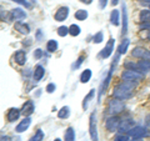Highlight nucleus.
Returning <instances> with one entry per match:
<instances>
[{
    "label": "nucleus",
    "instance_id": "f257e3e1",
    "mask_svg": "<svg viewBox=\"0 0 150 141\" xmlns=\"http://www.w3.org/2000/svg\"><path fill=\"white\" fill-rule=\"evenodd\" d=\"M137 87L135 81H121L114 87L112 90V96L119 100H128L133 96V91Z\"/></svg>",
    "mask_w": 150,
    "mask_h": 141
},
{
    "label": "nucleus",
    "instance_id": "f03ea898",
    "mask_svg": "<svg viewBox=\"0 0 150 141\" xmlns=\"http://www.w3.org/2000/svg\"><path fill=\"white\" fill-rule=\"evenodd\" d=\"M119 58H120V54L116 51V55L114 56V60H112V63L110 65V69H109V73H108V76L106 79L104 80V81L101 82V85H100V91H99V101L101 100V96H103V94L105 92V90L108 89V86H109V84L111 81V78H112V73H114V70L116 68V65H118V61H119Z\"/></svg>",
    "mask_w": 150,
    "mask_h": 141
},
{
    "label": "nucleus",
    "instance_id": "7ed1b4c3",
    "mask_svg": "<svg viewBox=\"0 0 150 141\" xmlns=\"http://www.w3.org/2000/svg\"><path fill=\"white\" fill-rule=\"evenodd\" d=\"M125 110V102L119 99H111L108 102V114H110V116H116L121 114Z\"/></svg>",
    "mask_w": 150,
    "mask_h": 141
},
{
    "label": "nucleus",
    "instance_id": "20e7f679",
    "mask_svg": "<svg viewBox=\"0 0 150 141\" xmlns=\"http://www.w3.org/2000/svg\"><path fill=\"white\" fill-rule=\"evenodd\" d=\"M120 78L123 81H140L145 78V74L137 71V70H129V69H125L123 73H121Z\"/></svg>",
    "mask_w": 150,
    "mask_h": 141
},
{
    "label": "nucleus",
    "instance_id": "39448f33",
    "mask_svg": "<svg viewBox=\"0 0 150 141\" xmlns=\"http://www.w3.org/2000/svg\"><path fill=\"white\" fill-rule=\"evenodd\" d=\"M120 124H121V119L118 115L116 116H109L105 121V128L109 133H115V131L119 130Z\"/></svg>",
    "mask_w": 150,
    "mask_h": 141
},
{
    "label": "nucleus",
    "instance_id": "423d86ee",
    "mask_svg": "<svg viewBox=\"0 0 150 141\" xmlns=\"http://www.w3.org/2000/svg\"><path fill=\"white\" fill-rule=\"evenodd\" d=\"M89 134H90L91 141H99L98 136V128H96V116L95 112H91L89 116Z\"/></svg>",
    "mask_w": 150,
    "mask_h": 141
},
{
    "label": "nucleus",
    "instance_id": "0eeeda50",
    "mask_svg": "<svg viewBox=\"0 0 150 141\" xmlns=\"http://www.w3.org/2000/svg\"><path fill=\"white\" fill-rule=\"evenodd\" d=\"M128 135L129 137L131 139H143V137H146V136L149 135L148 130L145 128H142V126H135V128H133L130 131H128Z\"/></svg>",
    "mask_w": 150,
    "mask_h": 141
},
{
    "label": "nucleus",
    "instance_id": "6e6552de",
    "mask_svg": "<svg viewBox=\"0 0 150 141\" xmlns=\"http://www.w3.org/2000/svg\"><path fill=\"white\" fill-rule=\"evenodd\" d=\"M131 56L140 60H150V51L145 48H142V46H138V48H134L131 50Z\"/></svg>",
    "mask_w": 150,
    "mask_h": 141
},
{
    "label": "nucleus",
    "instance_id": "1a4fd4ad",
    "mask_svg": "<svg viewBox=\"0 0 150 141\" xmlns=\"http://www.w3.org/2000/svg\"><path fill=\"white\" fill-rule=\"evenodd\" d=\"M114 44H115V40L112 39V37H110L109 41H108L106 45H105V48L103 49L99 54V56L101 59H108L112 54V51H114Z\"/></svg>",
    "mask_w": 150,
    "mask_h": 141
},
{
    "label": "nucleus",
    "instance_id": "9d476101",
    "mask_svg": "<svg viewBox=\"0 0 150 141\" xmlns=\"http://www.w3.org/2000/svg\"><path fill=\"white\" fill-rule=\"evenodd\" d=\"M68 16H69V8L68 6H60V8H58V10H56L55 14H54L55 21H59V23L65 21L68 19Z\"/></svg>",
    "mask_w": 150,
    "mask_h": 141
},
{
    "label": "nucleus",
    "instance_id": "9b49d317",
    "mask_svg": "<svg viewBox=\"0 0 150 141\" xmlns=\"http://www.w3.org/2000/svg\"><path fill=\"white\" fill-rule=\"evenodd\" d=\"M133 128H135L134 120H131V119H125V120H121L119 131H120V134H128V131H130Z\"/></svg>",
    "mask_w": 150,
    "mask_h": 141
},
{
    "label": "nucleus",
    "instance_id": "f8f14e48",
    "mask_svg": "<svg viewBox=\"0 0 150 141\" xmlns=\"http://www.w3.org/2000/svg\"><path fill=\"white\" fill-rule=\"evenodd\" d=\"M21 115H24V117H30V115L34 112L35 107H34V102L31 100H28L24 102V105L21 106Z\"/></svg>",
    "mask_w": 150,
    "mask_h": 141
},
{
    "label": "nucleus",
    "instance_id": "ddd939ff",
    "mask_svg": "<svg viewBox=\"0 0 150 141\" xmlns=\"http://www.w3.org/2000/svg\"><path fill=\"white\" fill-rule=\"evenodd\" d=\"M21 115V110L16 109V107H10L6 112V120L9 123H15V121L20 117Z\"/></svg>",
    "mask_w": 150,
    "mask_h": 141
},
{
    "label": "nucleus",
    "instance_id": "4468645a",
    "mask_svg": "<svg viewBox=\"0 0 150 141\" xmlns=\"http://www.w3.org/2000/svg\"><path fill=\"white\" fill-rule=\"evenodd\" d=\"M30 125H31V119L30 117H24V119L18 124V126L15 128V131L18 134H21V133H24V131H26L28 129H29Z\"/></svg>",
    "mask_w": 150,
    "mask_h": 141
},
{
    "label": "nucleus",
    "instance_id": "2eb2a0df",
    "mask_svg": "<svg viewBox=\"0 0 150 141\" xmlns=\"http://www.w3.org/2000/svg\"><path fill=\"white\" fill-rule=\"evenodd\" d=\"M14 60H15V63L18 65H20V66L25 65V63H26V53L24 50L15 51V54H14Z\"/></svg>",
    "mask_w": 150,
    "mask_h": 141
},
{
    "label": "nucleus",
    "instance_id": "dca6fc26",
    "mask_svg": "<svg viewBox=\"0 0 150 141\" xmlns=\"http://www.w3.org/2000/svg\"><path fill=\"white\" fill-rule=\"evenodd\" d=\"M14 29H15L18 32H20L23 35H28L30 32V27L25 23H21V21H16L14 24Z\"/></svg>",
    "mask_w": 150,
    "mask_h": 141
},
{
    "label": "nucleus",
    "instance_id": "f3484780",
    "mask_svg": "<svg viewBox=\"0 0 150 141\" xmlns=\"http://www.w3.org/2000/svg\"><path fill=\"white\" fill-rule=\"evenodd\" d=\"M10 16L13 20H23L26 18V13L20 8H15L10 11Z\"/></svg>",
    "mask_w": 150,
    "mask_h": 141
},
{
    "label": "nucleus",
    "instance_id": "a211bd4d",
    "mask_svg": "<svg viewBox=\"0 0 150 141\" xmlns=\"http://www.w3.org/2000/svg\"><path fill=\"white\" fill-rule=\"evenodd\" d=\"M44 75H45V69L41 66V65H36L34 73H33V79H34V81L35 82L40 81V80L44 78Z\"/></svg>",
    "mask_w": 150,
    "mask_h": 141
},
{
    "label": "nucleus",
    "instance_id": "6ab92c4d",
    "mask_svg": "<svg viewBox=\"0 0 150 141\" xmlns=\"http://www.w3.org/2000/svg\"><path fill=\"white\" fill-rule=\"evenodd\" d=\"M110 23H111V25H114V26H119L120 25V11L119 10L114 9V10L111 11V14H110Z\"/></svg>",
    "mask_w": 150,
    "mask_h": 141
},
{
    "label": "nucleus",
    "instance_id": "aec40b11",
    "mask_svg": "<svg viewBox=\"0 0 150 141\" xmlns=\"http://www.w3.org/2000/svg\"><path fill=\"white\" fill-rule=\"evenodd\" d=\"M121 11H123V31H121V34L125 35L126 32H128V13H126V6L125 4H123V6H121Z\"/></svg>",
    "mask_w": 150,
    "mask_h": 141
},
{
    "label": "nucleus",
    "instance_id": "412c9836",
    "mask_svg": "<svg viewBox=\"0 0 150 141\" xmlns=\"http://www.w3.org/2000/svg\"><path fill=\"white\" fill-rule=\"evenodd\" d=\"M129 44H130V40L128 39V37H125V39H123V41L120 43V45L118 46V53L120 55H124L126 51H128V48H129Z\"/></svg>",
    "mask_w": 150,
    "mask_h": 141
},
{
    "label": "nucleus",
    "instance_id": "4be33fe9",
    "mask_svg": "<svg viewBox=\"0 0 150 141\" xmlns=\"http://www.w3.org/2000/svg\"><path fill=\"white\" fill-rule=\"evenodd\" d=\"M138 65L143 74L150 73V60H140V61H138Z\"/></svg>",
    "mask_w": 150,
    "mask_h": 141
},
{
    "label": "nucleus",
    "instance_id": "5701e85b",
    "mask_svg": "<svg viewBox=\"0 0 150 141\" xmlns=\"http://www.w3.org/2000/svg\"><path fill=\"white\" fill-rule=\"evenodd\" d=\"M64 141H75V131L71 126L65 130L64 133Z\"/></svg>",
    "mask_w": 150,
    "mask_h": 141
},
{
    "label": "nucleus",
    "instance_id": "b1692460",
    "mask_svg": "<svg viewBox=\"0 0 150 141\" xmlns=\"http://www.w3.org/2000/svg\"><path fill=\"white\" fill-rule=\"evenodd\" d=\"M91 75H93L91 70L90 69H85L80 75V82H83V84L89 82L90 81V79H91Z\"/></svg>",
    "mask_w": 150,
    "mask_h": 141
},
{
    "label": "nucleus",
    "instance_id": "393cba45",
    "mask_svg": "<svg viewBox=\"0 0 150 141\" xmlns=\"http://www.w3.org/2000/svg\"><path fill=\"white\" fill-rule=\"evenodd\" d=\"M139 20L140 23H148L150 21V10L149 9H143L139 14Z\"/></svg>",
    "mask_w": 150,
    "mask_h": 141
},
{
    "label": "nucleus",
    "instance_id": "a878e982",
    "mask_svg": "<svg viewBox=\"0 0 150 141\" xmlns=\"http://www.w3.org/2000/svg\"><path fill=\"white\" fill-rule=\"evenodd\" d=\"M94 95H95V89H91V90L89 91L88 95L84 97V101H83V109H84V110H86V109H88L89 102H90V100L94 97Z\"/></svg>",
    "mask_w": 150,
    "mask_h": 141
},
{
    "label": "nucleus",
    "instance_id": "bb28decb",
    "mask_svg": "<svg viewBox=\"0 0 150 141\" xmlns=\"http://www.w3.org/2000/svg\"><path fill=\"white\" fill-rule=\"evenodd\" d=\"M70 116V107L69 106H63L62 109L58 111V117L59 119H68Z\"/></svg>",
    "mask_w": 150,
    "mask_h": 141
},
{
    "label": "nucleus",
    "instance_id": "cd10ccee",
    "mask_svg": "<svg viewBox=\"0 0 150 141\" xmlns=\"http://www.w3.org/2000/svg\"><path fill=\"white\" fill-rule=\"evenodd\" d=\"M43 140H44V131L41 129H38L29 141H43Z\"/></svg>",
    "mask_w": 150,
    "mask_h": 141
},
{
    "label": "nucleus",
    "instance_id": "c85d7f7f",
    "mask_svg": "<svg viewBox=\"0 0 150 141\" xmlns=\"http://www.w3.org/2000/svg\"><path fill=\"white\" fill-rule=\"evenodd\" d=\"M80 32H81V29H80V26L79 25L71 24L69 26V34L71 36H78V35H80Z\"/></svg>",
    "mask_w": 150,
    "mask_h": 141
},
{
    "label": "nucleus",
    "instance_id": "c756f323",
    "mask_svg": "<svg viewBox=\"0 0 150 141\" xmlns=\"http://www.w3.org/2000/svg\"><path fill=\"white\" fill-rule=\"evenodd\" d=\"M88 18V11L84 10V9H79L78 11H75V19L79 21H83L85 20V19Z\"/></svg>",
    "mask_w": 150,
    "mask_h": 141
},
{
    "label": "nucleus",
    "instance_id": "7c9ffc66",
    "mask_svg": "<svg viewBox=\"0 0 150 141\" xmlns=\"http://www.w3.org/2000/svg\"><path fill=\"white\" fill-rule=\"evenodd\" d=\"M46 50H48L49 53H55V51L58 50V41L49 40L48 43H46Z\"/></svg>",
    "mask_w": 150,
    "mask_h": 141
},
{
    "label": "nucleus",
    "instance_id": "2f4dec72",
    "mask_svg": "<svg viewBox=\"0 0 150 141\" xmlns=\"http://www.w3.org/2000/svg\"><path fill=\"white\" fill-rule=\"evenodd\" d=\"M56 32H58V35H59V36L64 37V36H67V35L69 34V27H68V26H65V25H62V26H59V27H58Z\"/></svg>",
    "mask_w": 150,
    "mask_h": 141
},
{
    "label": "nucleus",
    "instance_id": "473e14b6",
    "mask_svg": "<svg viewBox=\"0 0 150 141\" xmlns=\"http://www.w3.org/2000/svg\"><path fill=\"white\" fill-rule=\"evenodd\" d=\"M129 135L128 134H118L115 135V137L112 139V141H129Z\"/></svg>",
    "mask_w": 150,
    "mask_h": 141
},
{
    "label": "nucleus",
    "instance_id": "72a5a7b5",
    "mask_svg": "<svg viewBox=\"0 0 150 141\" xmlns=\"http://www.w3.org/2000/svg\"><path fill=\"white\" fill-rule=\"evenodd\" d=\"M103 40H104V35H103L101 31L96 32V34L94 35V37H93V43H95V44H100Z\"/></svg>",
    "mask_w": 150,
    "mask_h": 141
},
{
    "label": "nucleus",
    "instance_id": "f704fd0d",
    "mask_svg": "<svg viewBox=\"0 0 150 141\" xmlns=\"http://www.w3.org/2000/svg\"><path fill=\"white\" fill-rule=\"evenodd\" d=\"M84 59H85V58H84L83 55H81V56H79V58H78V60H76V63H74V64L71 65V69H73V70H74V69H78V68H79V66H80V65L83 64Z\"/></svg>",
    "mask_w": 150,
    "mask_h": 141
},
{
    "label": "nucleus",
    "instance_id": "c9c22d12",
    "mask_svg": "<svg viewBox=\"0 0 150 141\" xmlns=\"http://www.w3.org/2000/svg\"><path fill=\"white\" fill-rule=\"evenodd\" d=\"M140 30H146V31H150V21L148 23H142V24L139 25Z\"/></svg>",
    "mask_w": 150,
    "mask_h": 141
},
{
    "label": "nucleus",
    "instance_id": "e433bc0d",
    "mask_svg": "<svg viewBox=\"0 0 150 141\" xmlns=\"http://www.w3.org/2000/svg\"><path fill=\"white\" fill-rule=\"evenodd\" d=\"M55 89H56V86H55V84H53V82H50V84H48V86H46V92H49V94H51V92H54V91H55Z\"/></svg>",
    "mask_w": 150,
    "mask_h": 141
},
{
    "label": "nucleus",
    "instance_id": "4c0bfd02",
    "mask_svg": "<svg viewBox=\"0 0 150 141\" xmlns=\"http://www.w3.org/2000/svg\"><path fill=\"white\" fill-rule=\"evenodd\" d=\"M43 50H41V49H36L35 51H34V58L35 59H40L41 58V56H43Z\"/></svg>",
    "mask_w": 150,
    "mask_h": 141
},
{
    "label": "nucleus",
    "instance_id": "58836bf2",
    "mask_svg": "<svg viewBox=\"0 0 150 141\" xmlns=\"http://www.w3.org/2000/svg\"><path fill=\"white\" fill-rule=\"evenodd\" d=\"M13 1H15L18 4H20V5H24L25 8H30V4L26 1V0H13Z\"/></svg>",
    "mask_w": 150,
    "mask_h": 141
},
{
    "label": "nucleus",
    "instance_id": "ea45409f",
    "mask_svg": "<svg viewBox=\"0 0 150 141\" xmlns=\"http://www.w3.org/2000/svg\"><path fill=\"white\" fill-rule=\"evenodd\" d=\"M108 5V0H99V9H105Z\"/></svg>",
    "mask_w": 150,
    "mask_h": 141
},
{
    "label": "nucleus",
    "instance_id": "a19ab883",
    "mask_svg": "<svg viewBox=\"0 0 150 141\" xmlns=\"http://www.w3.org/2000/svg\"><path fill=\"white\" fill-rule=\"evenodd\" d=\"M0 141H11V139L9 137L8 135H3V136H1V139H0Z\"/></svg>",
    "mask_w": 150,
    "mask_h": 141
},
{
    "label": "nucleus",
    "instance_id": "79ce46f5",
    "mask_svg": "<svg viewBox=\"0 0 150 141\" xmlns=\"http://www.w3.org/2000/svg\"><path fill=\"white\" fill-rule=\"evenodd\" d=\"M80 3H83V4H86V5H89V4H91V3H93V0H80Z\"/></svg>",
    "mask_w": 150,
    "mask_h": 141
},
{
    "label": "nucleus",
    "instance_id": "37998d69",
    "mask_svg": "<svg viewBox=\"0 0 150 141\" xmlns=\"http://www.w3.org/2000/svg\"><path fill=\"white\" fill-rule=\"evenodd\" d=\"M111 4L112 5H116V4H119V0H111Z\"/></svg>",
    "mask_w": 150,
    "mask_h": 141
},
{
    "label": "nucleus",
    "instance_id": "c03bdc74",
    "mask_svg": "<svg viewBox=\"0 0 150 141\" xmlns=\"http://www.w3.org/2000/svg\"><path fill=\"white\" fill-rule=\"evenodd\" d=\"M146 39H148V40H150V31L148 32V35H146Z\"/></svg>",
    "mask_w": 150,
    "mask_h": 141
},
{
    "label": "nucleus",
    "instance_id": "a18cd8bd",
    "mask_svg": "<svg viewBox=\"0 0 150 141\" xmlns=\"http://www.w3.org/2000/svg\"><path fill=\"white\" fill-rule=\"evenodd\" d=\"M54 141H62V140H60V139H55Z\"/></svg>",
    "mask_w": 150,
    "mask_h": 141
}]
</instances>
